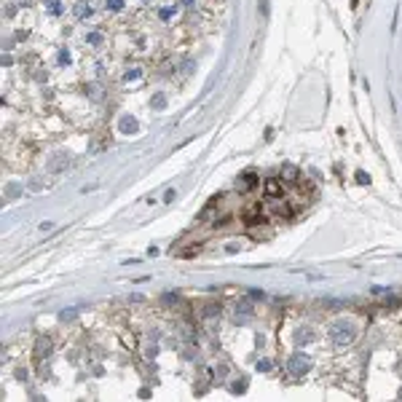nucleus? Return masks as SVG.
<instances>
[{
	"label": "nucleus",
	"instance_id": "nucleus-1",
	"mask_svg": "<svg viewBox=\"0 0 402 402\" xmlns=\"http://www.w3.org/2000/svg\"><path fill=\"white\" fill-rule=\"evenodd\" d=\"M354 338H356V325L351 319L333 322V327H330V340H333L335 346H349V343H354Z\"/></svg>",
	"mask_w": 402,
	"mask_h": 402
},
{
	"label": "nucleus",
	"instance_id": "nucleus-2",
	"mask_svg": "<svg viewBox=\"0 0 402 402\" xmlns=\"http://www.w3.org/2000/svg\"><path fill=\"white\" fill-rule=\"evenodd\" d=\"M311 370V356L306 354H293L287 359V373L293 375V378H300V375H306Z\"/></svg>",
	"mask_w": 402,
	"mask_h": 402
},
{
	"label": "nucleus",
	"instance_id": "nucleus-3",
	"mask_svg": "<svg viewBox=\"0 0 402 402\" xmlns=\"http://www.w3.org/2000/svg\"><path fill=\"white\" fill-rule=\"evenodd\" d=\"M70 164H73V155L67 150H59V153H54L48 158V172H67Z\"/></svg>",
	"mask_w": 402,
	"mask_h": 402
},
{
	"label": "nucleus",
	"instance_id": "nucleus-4",
	"mask_svg": "<svg viewBox=\"0 0 402 402\" xmlns=\"http://www.w3.org/2000/svg\"><path fill=\"white\" fill-rule=\"evenodd\" d=\"M249 316H252V300H239V303L233 306V319L239 322V325H244Z\"/></svg>",
	"mask_w": 402,
	"mask_h": 402
},
{
	"label": "nucleus",
	"instance_id": "nucleus-5",
	"mask_svg": "<svg viewBox=\"0 0 402 402\" xmlns=\"http://www.w3.org/2000/svg\"><path fill=\"white\" fill-rule=\"evenodd\" d=\"M314 338H316V333L311 327H298V330H295V343H298V346L314 343Z\"/></svg>",
	"mask_w": 402,
	"mask_h": 402
},
{
	"label": "nucleus",
	"instance_id": "nucleus-6",
	"mask_svg": "<svg viewBox=\"0 0 402 402\" xmlns=\"http://www.w3.org/2000/svg\"><path fill=\"white\" fill-rule=\"evenodd\" d=\"M118 129H121V132H126V134H134V132H137V129H139V124H137V118H134V115H121V118H118Z\"/></svg>",
	"mask_w": 402,
	"mask_h": 402
},
{
	"label": "nucleus",
	"instance_id": "nucleus-7",
	"mask_svg": "<svg viewBox=\"0 0 402 402\" xmlns=\"http://www.w3.org/2000/svg\"><path fill=\"white\" fill-rule=\"evenodd\" d=\"M255 185H258V174H255V172H244L239 177V183H236V188H239V190H252Z\"/></svg>",
	"mask_w": 402,
	"mask_h": 402
},
{
	"label": "nucleus",
	"instance_id": "nucleus-8",
	"mask_svg": "<svg viewBox=\"0 0 402 402\" xmlns=\"http://www.w3.org/2000/svg\"><path fill=\"white\" fill-rule=\"evenodd\" d=\"M265 196H268V199H281V196H284L279 180H265Z\"/></svg>",
	"mask_w": 402,
	"mask_h": 402
},
{
	"label": "nucleus",
	"instance_id": "nucleus-9",
	"mask_svg": "<svg viewBox=\"0 0 402 402\" xmlns=\"http://www.w3.org/2000/svg\"><path fill=\"white\" fill-rule=\"evenodd\" d=\"M51 349L54 346H51V340L48 338H38V343H35V354H38L40 359H46V356L51 354Z\"/></svg>",
	"mask_w": 402,
	"mask_h": 402
},
{
	"label": "nucleus",
	"instance_id": "nucleus-10",
	"mask_svg": "<svg viewBox=\"0 0 402 402\" xmlns=\"http://www.w3.org/2000/svg\"><path fill=\"white\" fill-rule=\"evenodd\" d=\"M78 314H80L78 309H62L59 311V322H75L78 319Z\"/></svg>",
	"mask_w": 402,
	"mask_h": 402
},
{
	"label": "nucleus",
	"instance_id": "nucleus-11",
	"mask_svg": "<svg viewBox=\"0 0 402 402\" xmlns=\"http://www.w3.org/2000/svg\"><path fill=\"white\" fill-rule=\"evenodd\" d=\"M281 180H298V167L284 164V167H281Z\"/></svg>",
	"mask_w": 402,
	"mask_h": 402
},
{
	"label": "nucleus",
	"instance_id": "nucleus-12",
	"mask_svg": "<svg viewBox=\"0 0 402 402\" xmlns=\"http://www.w3.org/2000/svg\"><path fill=\"white\" fill-rule=\"evenodd\" d=\"M164 105H167V94H153V97H150V108L153 110H164Z\"/></svg>",
	"mask_w": 402,
	"mask_h": 402
},
{
	"label": "nucleus",
	"instance_id": "nucleus-13",
	"mask_svg": "<svg viewBox=\"0 0 402 402\" xmlns=\"http://www.w3.org/2000/svg\"><path fill=\"white\" fill-rule=\"evenodd\" d=\"M75 16H78V19L92 16V6H89V3H75Z\"/></svg>",
	"mask_w": 402,
	"mask_h": 402
},
{
	"label": "nucleus",
	"instance_id": "nucleus-14",
	"mask_svg": "<svg viewBox=\"0 0 402 402\" xmlns=\"http://www.w3.org/2000/svg\"><path fill=\"white\" fill-rule=\"evenodd\" d=\"M46 11L48 14H62V0H46Z\"/></svg>",
	"mask_w": 402,
	"mask_h": 402
},
{
	"label": "nucleus",
	"instance_id": "nucleus-15",
	"mask_svg": "<svg viewBox=\"0 0 402 402\" xmlns=\"http://www.w3.org/2000/svg\"><path fill=\"white\" fill-rule=\"evenodd\" d=\"M220 314V306L217 303H207L204 306V319H209V316H217Z\"/></svg>",
	"mask_w": 402,
	"mask_h": 402
},
{
	"label": "nucleus",
	"instance_id": "nucleus-16",
	"mask_svg": "<svg viewBox=\"0 0 402 402\" xmlns=\"http://www.w3.org/2000/svg\"><path fill=\"white\" fill-rule=\"evenodd\" d=\"M86 43H89V46H99V43H102V35H99V32H89L86 35Z\"/></svg>",
	"mask_w": 402,
	"mask_h": 402
},
{
	"label": "nucleus",
	"instance_id": "nucleus-17",
	"mask_svg": "<svg viewBox=\"0 0 402 402\" xmlns=\"http://www.w3.org/2000/svg\"><path fill=\"white\" fill-rule=\"evenodd\" d=\"M6 196H8V199H14V196H22V185H8V188H6Z\"/></svg>",
	"mask_w": 402,
	"mask_h": 402
},
{
	"label": "nucleus",
	"instance_id": "nucleus-18",
	"mask_svg": "<svg viewBox=\"0 0 402 402\" xmlns=\"http://www.w3.org/2000/svg\"><path fill=\"white\" fill-rule=\"evenodd\" d=\"M164 303L174 306V303H177V293H164Z\"/></svg>",
	"mask_w": 402,
	"mask_h": 402
},
{
	"label": "nucleus",
	"instance_id": "nucleus-19",
	"mask_svg": "<svg viewBox=\"0 0 402 402\" xmlns=\"http://www.w3.org/2000/svg\"><path fill=\"white\" fill-rule=\"evenodd\" d=\"M108 8L110 11H121L124 8V0H108Z\"/></svg>",
	"mask_w": 402,
	"mask_h": 402
},
{
	"label": "nucleus",
	"instance_id": "nucleus-20",
	"mask_svg": "<svg viewBox=\"0 0 402 402\" xmlns=\"http://www.w3.org/2000/svg\"><path fill=\"white\" fill-rule=\"evenodd\" d=\"M174 11H177V8H161V19H164V22H167V19H172Z\"/></svg>",
	"mask_w": 402,
	"mask_h": 402
},
{
	"label": "nucleus",
	"instance_id": "nucleus-21",
	"mask_svg": "<svg viewBox=\"0 0 402 402\" xmlns=\"http://www.w3.org/2000/svg\"><path fill=\"white\" fill-rule=\"evenodd\" d=\"M59 62H62V64H70V51H67V48H62V51H59Z\"/></svg>",
	"mask_w": 402,
	"mask_h": 402
},
{
	"label": "nucleus",
	"instance_id": "nucleus-22",
	"mask_svg": "<svg viewBox=\"0 0 402 402\" xmlns=\"http://www.w3.org/2000/svg\"><path fill=\"white\" fill-rule=\"evenodd\" d=\"M244 389H247V384H244V381H236V384H233V391H236V394H244Z\"/></svg>",
	"mask_w": 402,
	"mask_h": 402
},
{
	"label": "nucleus",
	"instance_id": "nucleus-23",
	"mask_svg": "<svg viewBox=\"0 0 402 402\" xmlns=\"http://www.w3.org/2000/svg\"><path fill=\"white\" fill-rule=\"evenodd\" d=\"M356 183H362V185H370V177L365 172H356Z\"/></svg>",
	"mask_w": 402,
	"mask_h": 402
},
{
	"label": "nucleus",
	"instance_id": "nucleus-24",
	"mask_svg": "<svg viewBox=\"0 0 402 402\" xmlns=\"http://www.w3.org/2000/svg\"><path fill=\"white\" fill-rule=\"evenodd\" d=\"M139 73H142V70H129V73H126V80H134V78H139Z\"/></svg>",
	"mask_w": 402,
	"mask_h": 402
},
{
	"label": "nucleus",
	"instance_id": "nucleus-25",
	"mask_svg": "<svg viewBox=\"0 0 402 402\" xmlns=\"http://www.w3.org/2000/svg\"><path fill=\"white\" fill-rule=\"evenodd\" d=\"M260 370H263V373H265V370H271V362L263 359V362H260Z\"/></svg>",
	"mask_w": 402,
	"mask_h": 402
},
{
	"label": "nucleus",
	"instance_id": "nucleus-26",
	"mask_svg": "<svg viewBox=\"0 0 402 402\" xmlns=\"http://www.w3.org/2000/svg\"><path fill=\"white\" fill-rule=\"evenodd\" d=\"M183 6H185V8H193V6H196V0H183Z\"/></svg>",
	"mask_w": 402,
	"mask_h": 402
}]
</instances>
